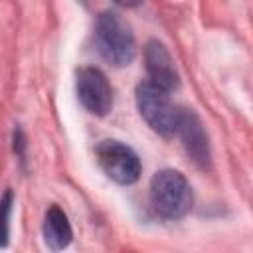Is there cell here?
I'll list each match as a JSON object with an SVG mask.
<instances>
[{"mask_svg":"<svg viewBox=\"0 0 253 253\" xmlns=\"http://www.w3.org/2000/svg\"><path fill=\"white\" fill-rule=\"evenodd\" d=\"M73 237L65 211L59 206H51L43 217V239L51 249H63Z\"/></svg>","mask_w":253,"mask_h":253,"instance_id":"cell-8","label":"cell"},{"mask_svg":"<svg viewBox=\"0 0 253 253\" xmlns=\"http://www.w3.org/2000/svg\"><path fill=\"white\" fill-rule=\"evenodd\" d=\"M176 132H180L184 148L188 152V156L202 168H206L210 164V146H208V136L202 128L200 119L194 113L182 111L180 115V123Z\"/></svg>","mask_w":253,"mask_h":253,"instance_id":"cell-7","label":"cell"},{"mask_svg":"<svg viewBox=\"0 0 253 253\" xmlns=\"http://www.w3.org/2000/svg\"><path fill=\"white\" fill-rule=\"evenodd\" d=\"M12 192H6L0 200V245H6L8 241V229H10V211H12Z\"/></svg>","mask_w":253,"mask_h":253,"instance_id":"cell-9","label":"cell"},{"mask_svg":"<svg viewBox=\"0 0 253 253\" xmlns=\"http://www.w3.org/2000/svg\"><path fill=\"white\" fill-rule=\"evenodd\" d=\"M144 63H146V71H148L152 85H156L168 93L178 87V71H176L174 59L170 57L164 43L150 40L144 47Z\"/></svg>","mask_w":253,"mask_h":253,"instance_id":"cell-6","label":"cell"},{"mask_svg":"<svg viewBox=\"0 0 253 253\" xmlns=\"http://www.w3.org/2000/svg\"><path fill=\"white\" fill-rule=\"evenodd\" d=\"M113 2H117L119 6H125V8H132V6H136L140 0H113Z\"/></svg>","mask_w":253,"mask_h":253,"instance_id":"cell-10","label":"cell"},{"mask_svg":"<svg viewBox=\"0 0 253 253\" xmlns=\"http://www.w3.org/2000/svg\"><path fill=\"white\" fill-rule=\"evenodd\" d=\"M136 107L148 126L158 134L170 136L176 132L182 111L174 105L168 91L144 81L136 87Z\"/></svg>","mask_w":253,"mask_h":253,"instance_id":"cell-3","label":"cell"},{"mask_svg":"<svg viewBox=\"0 0 253 253\" xmlns=\"http://www.w3.org/2000/svg\"><path fill=\"white\" fill-rule=\"evenodd\" d=\"M192 188L178 170H160L150 180V204L166 219L184 217L192 208Z\"/></svg>","mask_w":253,"mask_h":253,"instance_id":"cell-1","label":"cell"},{"mask_svg":"<svg viewBox=\"0 0 253 253\" xmlns=\"http://www.w3.org/2000/svg\"><path fill=\"white\" fill-rule=\"evenodd\" d=\"M95 42L99 53L117 67L128 65L134 59L136 43L128 24L115 12H103L97 18L95 26Z\"/></svg>","mask_w":253,"mask_h":253,"instance_id":"cell-2","label":"cell"},{"mask_svg":"<svg viewBox=\"0 0 253 253\" xmlns=\"http://www.w3.org/2000/svg\"><path fill=\"white\" fill-rule=\"evenodd\" d=\"M77 97L81 105L97 117H105L113 107V87L107 75L97 67L77 71Z\"/></svg>","mask_w":253,"mask_h":253,"instance_id":"cell-5","label":"cell"},{"mask_svg":"<svg viewBox=\"0 0 253 253\" xmlns=\"http://www.w3.org/2000/svg\"><path fill=\"white\" fill-rule=\"evenodd\" d=\"M97 162L103 172L117 184H134L140 176V160L136 152L119 140H101L95 148Z\"/></svg>","mask_w":253,"mask_h":253,"instance_id":"cell-4","label":"cell"}]
</instances>
